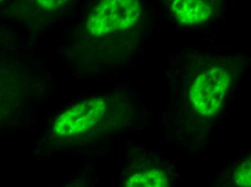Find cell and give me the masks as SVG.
I'll return each mask as SVG.
<instances>
[{"label": "cell", "instance_id": "obj_6", "mask_svg": "<svg viewBox=\"0 0 251 187\" xmlns=\"http://www.w3.org/2000/svg\"><path fill=\"white\" fill-rule=\"evenodd\" d=\"M251 160L244 161L235 170L233 182L238 187H251Z\"/></svg>", "mask_w": 251, "mask_h": 187}, {"label": "cell", "instance_id": "obj_7", "mask_svg": "<svg viewBox=\"0 0 251 187\" xmlns=\"http://www.w3.org/2000/svg\"><path fill=\"white\" fill-rule=\"evenodd\" d=\"M41 5L45 8L50 10V9H55L62 3L60 1H39Z\"/></svg>", "mask_w": 251, "mask_h": 187}, {"label": "cell", "instance_id": "obj_1", "mask_svg": "<svg viewBox=\"0 0 251 187\" xmlns=\"http://www.w3.org/2000/svg\"><path fill=\"white\" fill-rule=\"evenodd\" d=\"M142 13V4L137 0H104L89 15L87 29L92 36L101 37L132 27Z\"/></svg>", "mask_w": 251, "mask_h": 187}, {"label": "cell", "instance_id": "obj_5", "mask_svg": "<svg viewBox=\"0 0 251 187\" xmlns=\"http://www.w3.org/2000/svg\"><path fill=\"white\" fill-rule=\"evenodd\" d=\"M125 187H170V185L163 170L151 168L130 176Z\"/></svg>", "mask_w": 251, "mask_h": 187}, {"label": "cell", "instance_id": "obj_4", "mask_svg": "<svg viewBox=\"0 0 251 187\" xmlns=\"http://www.w3.org/2000/svg\"><path fill=\"white\" fill-rule=\"evenodd\" d=\"M171 10L182 25H194L206 22L213 15V6L201 0H176Z\"/></svg>", "mask_w": 251, "mask_h": 187}, {"label": "cell", "instance_id": "obj_2", "mask_svg": "<svg viewBox=\"0 0 251 187\" xmlns=\"http://www.w3.org/2000/svg\"><path fill=\"white\" fill-rule=\"evenodd\" d=\"M230 81L229 72L217 66L205 70L196 78L188 95L191 105L200 116H214L221 111Z\"/></svg>", "mask_w": 251, "mask_h": 187}, {"label": "cell", "instance_id": "obj_3", "mask_svg": "<svg viewBox=\"0 0 251 187\" xmlns=\"http://www.w3.org/2000/svg\"><path fill=\"white\" fill-rule=\"evenodd\" d=\"M106 103L100 98L78 103L54 122V133L61 136L81 135L91 130L105 114Z\"/></svg>", "mask_w": 251, "mask_h": 187}]
</instances>
